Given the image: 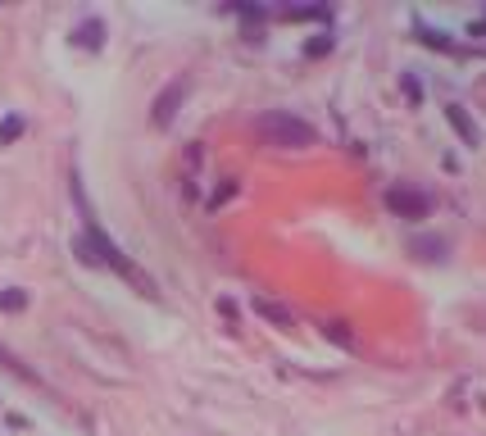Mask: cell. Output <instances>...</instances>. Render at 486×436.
I'll list each match as a JSON object with an SVG mask.
<instances>
[{"instance_id": "7a4b0ae2", "label": "cell", "mask_w": 486, "mask_h": 436, "mask_svg": "<svg viewBox=\"0 0 486 436\" xmlns=\"http://www.w3.org/2000/svg\"><path fill=\"white\" fill-rule=\"evenodd\" d=\"M255 132L264 136V146H282V151H295V146H314L318 141L314 123H305L300 114H291V109H268V114H259Z\"/></svg>"}, {"instance_id": "3957f363", "label": "cell", "mask_w": 486, "mask_h": 436, "mask_svg": "<svg viewBox=\"0 0 486 436\" xmlns=\"http://www.w3.org/2000/svg\"><path fill=\"white\" fill-rule=\"evenodd\" d=\"M386 209L400 218H427L432 214V196L418 191V186H391L386 191Z\"/></svg>"}, {"instance_id": "8fae6325", "label": "cell", "mask_w": 486, "mask_h": 436, "mask_svg": "<svg viewBox=\"0 0 486 436\" xmlns=\"http://www.w3.org/2000/svg\"><path fill=\"white\" fill-rule=\"evenodd\" d=\"M19 136H23V118H19V114H9L5 123H0V141L9 146V141H19Z\"/></svg>"}, {"instance_id": "9c48e42d", "label": "cell", "mask_w": 486, "mask_h": 436, "mask_svg": "<svg viewBox=\"0 0 486 436\" xmlns=\"http://www.w3.org/2000/svg\"><path fill=\"white\" fill-rule=\"evenodd\" d=\"M278 14L282 19H328V9L323 5H282Z\"/></svg>"}, {"instance_id": "5b68a950", "label": "cell", "mask_w": 486, "mask_h": 436, "mask_svg": "<svg viewBox=\"0 0 486 436\" xmlns=\"http://www.w3.org/2000/svg\"><path fill=\"white\" fill-rule=\"evenodd\" d=\"M73 41L86 46V51H101V46H105V23H101V19H86L82 28L73 32Z\"/></svg>"}, {"instance_id": "8992f818", "label": "cell", "mask_w": 486, "mask_h": 436, "mask_svg": "<svg viewBox=\"0 0 486 436\" xmlns=\"http://www.w3.org/2000/svg\"><path fill=\"white\" fill-rule=\"evenodd\" d=\"M445 118H450V128L464 136L468 146H477V128H472V118L464 114V105H445Z\"/></svg>"}, {"instance_id": "30bf717a", "label": "cell", "mask_w": 486, "mask_h": 436, "mask_svg": "<svg viewBox=\"0 0 486 436\" xmlns=\"http://www.w3.org/2000/svg\"><path fill=\"white\" fill-rule=\"evenodd\" d=\"M23 305H28V291H19V286H5V291H0V309H5V314H19Z\"/></svg>"}, {"instance_id": "52a82bcc", "label": "cell", "mask_w": 486, "mask_h": 436, "mask_svg": "<svg viewBox=\"0 0 486 436\" xmlns=\"http://www.w3.org/2000/svg\"><path fill=\"white\" fill-rule=\"evenodd\" d=\"M255 314L268 318V323H278V328H291V309L278 305V300H264V295H259V300H255Z\"/></svg>"}, {"instance_id": "277c9868", "label": "cell", "mask_w": 486, "mask_h": 436, "mask_svg": "<svg viewBox=\"0 0 486 436\" xmlns=\"http://www.w3.org/2000/svg\"><path fill=\"white\" fill-rule=\"evenodd\" d=\"M182 96H186V78H173L164 91L155 96V105H151L155 128H168V123H173V114H178V105H182Z\"/></svg>"}, {"instance_id": "2e32d148", "label": "cell", "mask_w": 486, "mask_h": 436, "mask_svg": "<svg viewBox=\"0 0 486 436\" xmlns=\"http://www.w3.org/2000/svg\"><path fill=\"white\" fill-rule=\"evenodd\" d=\"M400 86H405V96H409V101H422V86H418V78H405Z\"/></svg>"}, {"instance_id": "9a60e30c", "label": "cell", "mask_w": 486, "mask_h": 436, "mask_svg": "<svg viewBox=\"0 0 486 436\" xmlns=\"http://www.w3.org/2000/svg\"><path fill=\"white\" fill-rule=\"evenodd\" d=\"M328 336L341 341V345H350V328H345V323H328Z\"/></svg>"}, {"instance_id": "4fadbf2b", "label": "cell", "mask_w": 486, "mask_h": 436, "mask_svg": "<svg viewBox=\"0 0 486 436\" xmlns=\"http://www.w3.org/2000/svg\"><path fill=\"white\" fill-rule=\"evenodd\" d=\"M232 196H236V182H223V186H218V191H214V196H209V209H218V205H228V201H232Z\"/></svg>"}, {"instance_id": "5bb4252c", "label": "cell", "mask_w": 486, "mask_h": 436, "mask_svg": "<svg viewBox=\"0 0 486 436\" xmlns=\"http://www.w3.org/2000/svg\"><path fill=\"white\" fill-rule=\"evenodd\" d=\"M422 32V41L436 46V51H450V36H441V32H432V28H418Z\"/></svg>"}, {"instance_id": "ba28073f", "label": "cell", "mask_w": 486, "mask_h": 436, "mask_svg": "<svg viewBox=\"0 0 486 436\" xmlns=\"http://www.w3.org/2000/svg\"><path fill=\"white\" fill-rule=\"evenodd\" d=\"M0 368H9V372H19V377H23V382H36V372H32L28 364H23V359H19V355H9V350H5V345H0Z\"/></svg>"}, {"instance_id": "7c38bea8", "label": "cell", "mask_w": 486, "mask_h": 436, "mask_svg": "<svg viewBox=\"0 0 486 436\" xmlns=\"http://www.w3.org/2000/svg\"><path fill=\"white\" fill-rule=\"evenodd\" d=\"M328 51H332V36H314V41L305 46V55H309V59H323Z\"/></svg>"}, {"instance_id": "e0dca14e", "label": "cell", "mask_w": 486, "mask_h": 436, "mask_svg": "<svg viewBox=\"0 0 486 436\" xmlns=\"http://www.w3.org/2000/svg\"><path fill=\"white\" fill-rule=\"evenodd\" d=\"M414 250H427V259H436V255H441V250H445V245H441V241H418V245H414Z\"/></svg>"}, {"instance_id": "6da1fadb", "label": "cell", "mask_w": 486, "mask_h": 436, "mask_svg": "<svg viewBox=\"0 0 486 436\" xmlns=\"http://www.w3.org/2000/svg\"><path fill=\"white\" fill-rule=\"evenodd\" d=\"M73 196H78V205H82V218H86V241H91V250H96V264L114 268L123 282H132V286H136L141 295H151V300H155V295H159L155 278H151V273H141V268H136L132 259H128V255H123L118 245H114V241L105 236V228L96 223V214H91V209H86V201H82V186H73Z\"/></svg>"}]
</instances>
